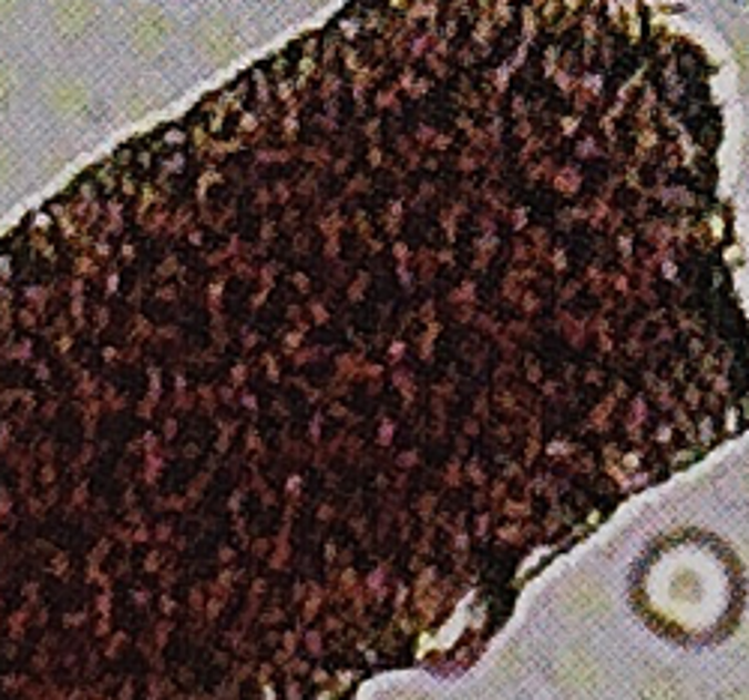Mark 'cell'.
Returning a JSON list of instances; mask_svg holds the SVG:
<instances>
[{"mask_svg": "<svg viewBox=\"0 0 749 700\" xmlns=\"http://www.w3.org/2000/svg\"><path fill=\"white\" fill-rule=\"evenodd\" d=\"M564 601H567L570 614L585 617V620L603 617L608 610L606 593L599 590V584H594V580H576V584H570L567 593H564Z\"/></svg>", "mask_w": 749, "mask_h": 700, "instance_id": "cell-1", "label": "cell"}, {"mask_svg": "<svg viewBox=\"0 0 749 700\" xmlns=\"http://www.w3.org/2000/svg\"><path fill=\"white\" fill-rule=\"evenodd\" d=\"M557 680L564 682L570 691H587L597 686V665L587 659L585 652H573L561 661L557 668Z\"/></svg>", "mask_w": 749, "mask_h": 700, "instance_id": "cell-2", "label": "cell"}, {"mask_svg": "<svg viewBox=\"0 0 749 700\" xmlns=\"http://www.w3.org/2000/svg\"><path fill=\"white\" fill-rule=\"evenodd\" d=\"M638 700H684V689L671 673H657V677L645 680V686L638 691Z\"/></svg>", "mask_w": 749, "mask_h": 700, "instance_id": "cell-3", "label": "cell"}, {"mask_svg": "<svg viewBox=\"0 0 749 700\" xmlns=\"http://www.w3.org/2000/svg\"><path fill=\"white\" fill-rule=\"evenodd\" d=\"M234 42H237V37H234V31L228 28V24H223V21H211V24H207V40H204V49L211 51V58L225 61V58L234 51Z\"/></svg>", "mask_w": 749, "mask_h": 700, "instance_id": "cell-4", "label": "cell"}, {"mask_svg": "<svg viewBox=\"0 0 749 700\" xmlns=\"http://www.w3.org/2000/svg\"><path fill=\"white\" fill-rule=\"evenodd\" d=\"M396 700H429L425 694H417V691H406V694H396Z\"/></svg>", "mask_w": 749, "mask_h": 700, "instance_id": "cell-5", "label": "cell"}]
</instances>
